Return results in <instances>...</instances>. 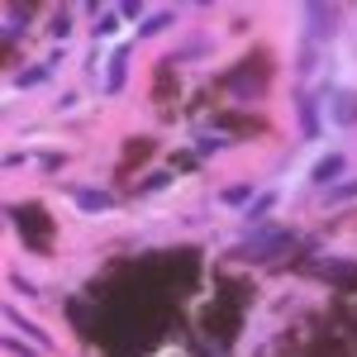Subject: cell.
I'll return each mask as SVG.
<instances>
[{
    "instance_id": "15",
    "label": "cell",
    "mask_w": 357,
    "mask_h": 357,
    "mask_svg": "<svg viewBox=\"0 0 357 357\" xmlns=\"http://www.w3.org/2000/svg\"><path fill=\"white\" fill-rule=\"evenodd\" d=\"M172 20H176L172 10H158V15H148V20L138 24V38H158L162 29H172Z\"/></svg>"
},
{
    "instance_id": "7",
    "label": "cell",
    "mask_w": 357,
    "mask_h": 357,
    "mask_svg": "<svg viewBox=\"0 0 357 357\" xmlns=\"http://www.w3.org/2000/svg\"><path fill=\"white\" fill-rule=\"evenodd\" d=\"M343 172H348V158H343V153H324V158L314 162V172H310V176H314V186H333Z\"/></svg>"
},
{
    "instance_id": "25",
    "label": "cell",
    "mask_w": 357,
    "mask_h": 357,
    "mask_svg": "<svg viewBox=\"0 0 357 357\" xmlns=\"http://www.w3.org/2000/svg\"><path fill=\"white\" fill-rule=\"evenodd\" d=\"M10 286H15V291H20V296H38V286H33V281H29V276H10Z\"/></svg>"
},
{
    "instance_id": "18",
    "label": "cell",
    "mask_w": 357,
    "mask_h": 357,
    "mask_svg": "<svg viewBox=\"0 0 357 357\" xmlns=\"http://www.w3.org/2000/svg\"><path fill=\"white\" fill-rule=\"evenodd\" d=\"M5 357H43L38 343H24V338H15V333H5Z\"/></svg>"
},
{
    "instance_id": "6",
    "label": "cell",
    "mask_w": 357,
    "mask_h": 357,
    "mask_svg": "<svg viewBox=\"0 0 357 357\" xmlns=\"http://www.w3.org/2000/svg\"><path fill=\"white\" fill-rule=\"evenodd\" d=\"M310 272L319 281H333V286H357V262H314Z\"/></svg>"
},
{
    "instance_id": "12",
    "label": "cell",
    "mask_w": 357,
    "mask_h": 357,
    "mask_svg": "<svg viewBox=\"0 0 357 357\" xmlns=\"http://www.w3.org/2000/svg\"><path fill=\"white\" fill-rule=\"evenodd\" d=\"M29 5H5V48H15V38L29 29Z\"/></svg>"
},
{
    "instance_id": "27",
    "label": "cell",
    "mask_w": 357,
    "mask_h": 357,
    "mask_svg": "<svg viewBox=\"0 0 357 357\" xmlns=\"http://www.w3.org/2000/svg\"><path fill=\"white\" fill-rule=\"evenodd\" d=\"M114 29H119V15H105V20L96 24V33H114Z\"/></svg>"
},
{
    "instance_id": "20",
    "label": "cell",
    "mask_w": 357,
    "mask_h": 357,
    "mask_svg": "<svg viewBox=\"0 0 357 357\" xmlns=\"http://www.w3.org/2000/svg\"><path fill=\"white\" fill-rule=\"evenodd\" d=\"M343 200H357V181H338V186L324 195V205H343Z\"/></svg>"
},
{
    "instance_id": "8",
    "label": "cell",
    "mask_w": 357,
    "mask_h": 357,
    "mask_svg": "<svg viewBox=\"0 0 357 357\" xmlns=\"http://www.w3.org/2000/svg\"><path fill=\"white\" fill-rule=\"evenodd\" d=\"M5 319H10L15 329L24 333V338H33V343H38L43 353H53V333H43V329H38V324H33V319H24V314H20L15 305H5Z\"/></svg>"
},
{
    "instance_id": "24",
    "label": "cell",
    "mask_w": 357,
    "mask_h": 357,
    "mask_svg": "<svg viewBox=\"0 0 357 357\" xmlns=\"http://www.w3.org/2000/svg\"><path fill=\"white\" fill-rule=\"evenodd\" d=\"M38 162L43 172H57V167H67V153H38Z\"/></svg>"
},
{
    "instance_id": "11",
    "label": "cell",
    "mask_w": 357,
    "mask_h": 357,
    "mask_svg": "<svg viewBox=\"0 0 357 357\" xmlns=\"http://www.w3.org/2000/svg\"><path fill=\"white\" fill-rule=\"evenodd\" d=\"M215 129H229V134H238V138H257L267 124H262V119H248V114H220Z\"/></svg>"
},
{
    "instance_id": "3",
    "label": "cell",
    "mask_w": 357,
    "mask_h": 357,
    "mask_svg": "<svg viewBox=\"0 0 357 357\" xmlns=\"http://www.w3.org/2000/svg\"><path fill=\"white\" fill-rule=\"evenodd\" d=\"M338 5H305V43L314 48L319 38H329L333 29H338Z\"/></svg>"
},
{
    "instance_id": "21",
    "label": "cell",
    "mask_w": 357,
    "mask_h": 357,
    "mask_svg": "<svg viewBox=\"0 0 357 357\" xmlns=\"http://www.w3.org/2000/svg\"><path fill=\"white\" fill-rule=\"evenodd\" d=\"M48 33H53L57 43H62V38L72 33V15H67V10H57V15H53V24H48Z\"/></svg>"
},
{
    "instance_id": "2",
    "label": "cell",
    "mask_w": 357,
    "mask_h": 357,
    "mask_svg": "<svg viewBox=\"0 0 357 357\" xmlns=\"http://www.w3.org/2000/svg\"><path fill=\"white\" fill-rule=\"evenodd\" d=\"M5 220L24 234V243L33 248V252H53V243H48V238H53V224H48L43 210H33V205H5Z\"/></svg>"
},
{
    "instance_id": "22",
    "label": "cell",
    "mask_w": 357,
    "mask_h": 357,
    "mask_svg": "<svg viewBox=\"0 0 357 357\" xmlns=\"http://www.w3.org/2000/svg\"><path fill=\"white\" fill-rule=\"evenodd\" d=\"M114 15L119 20H138V15H148V5L143 0H124V5H114Z\"/></svg>"
},
{
    "instance_id": "17",
    "label": "cell",
    "mask_w": 357,
    "mask_h": 357,
    "mask_svg": "<svg viewBox=\"0 0 357 357\" xmlns=\"http://www.w3.org/2000/svg\"><path fill=\"white\" fill-rule=\"evenodd\" d=\"M205 53H210V43H205V38H191L186 48H176V53L167 57L162 67H172V62H195V57H205Z\"/></svg>"
},
{
    "instance_id": "19",
    "label": "cell",
    "mask_w": 357,
    "mask_h": 357,
    "mask_svg": "<svg viewBox=\"0 0 357 357\" xmlns=\"http://www.w3.org/2000/svg\"><path fill=\"white\" fill-rule=\"evenodd\" d=\"M167 181H172V172H153V176H143L134 186V195H153V191H162Z\"/></svg>"
},
{
    "instance_id": "4",
    "label": "cell",
    "mask_w": 357,
    "mask_h": 357,
    "mask_svg": "<svg viewBox=\"0 0 357 357\" xmlns=\"http://www.w3.org/2000/svg\"><path fill=\"white\" fill-rule=\"evenodd\" d=\"M229 91H234L238 100H257V96L267 91V62L257 57L248 72H234V77H229Z\"/></svg>"
},
{
    "instance_id": "9",
    "label": "cell",
    "mask_w": 357,
    "mask_h": 357,
    "mask_svg": "<svg viewBox=\"0 0 357 357\" xmlns=\"http://www.w3.org/2000/svg\"><path fill=\"white\" fill-rule=\"evenodd\" d=\"M124 77H129V43L110 53V72H105V96H119V91H124Z\"/></svg>"
},
{
    "instance_id": "5",
    "label": "cell",
    "mask_w": 357,
    "mask_h": 357,
    "mask_svg": "<svg viewBox=\"0 0 357 357\" xmlns=\"http://www.w3.org/2000/svg\"><path fill=\"white\" fill-rule=\"evenodd\" d=\"M72 200L82 205L86 215H110V210H114V195L100 191V186H77V191H72Z\"/></svg>"
},
{
    "instance_id": "13",
    "label": "cell",
    "mask_w": 357,
    "mask_h": 357,
    "mask_svg": "<svg viewBox=\"0 0 357 357\" xmlns=\"http://www.w3.org/2000/svg\"><path fill=\"white\" fill-rule=\"evenodd\" d=\"M48 82H53V67H48V62L20 67V72H15V91H33V86H48Z\"/></svg>"
},
{
    "instance_id": "26",
    "label": "cell",
    "mask_w": 357,
    "mask_h": 357,
    "mask_svg": "<svg viewBox=\"0 0 357 357\" xmlns=\"http://www.w3.org/2000/svg\"><path fill=\"white\" fill-rule=\"evenodd\" d=\"M29 153H5V172H15V167H24Z\"/></svg>"
},
{
    "instance_id": "1",
    "label": "cell",
    "mask_w": 357,
    "mask_h": 357,
    "mask_svg": "<svg viewBox=\"0 0 357 357\" xmlns=\"http://www.w3.org/2000/svg\"><path fill=\"white\" fill-rule=\"evenodd\" d=\"M296 248V229L286 224H272V229H248L243 243L229 248V262H276Z\"/></svg>"
},
{
    "instance_id": "14",
    "label": "cell",
    "mask_w": 357,
    "mask_h": 357,
    "mask_svg": "<svg viewBox=\"0 0 357 357\" xmlns=\"http://www.w3.org/2000/svg\"><path fill=\"white\" fill-rule=\"evenodd\" d=\"M252 200H257V191H252L248 181H234V186H224V191H220V205H234V210H248Z\"/></svg>"
},
{
    "instance_id": "23",
    "label": "cell",
    "mask_w": 357,
    "mask_h": 357,
    "mask_svg": "<svg viewBox=\"0 0 357 357\" xmlns=\"http://www.w3.org/2000/svg\"><path fill=\"white\" fill-rule=\"evenodd\" d=\"M220 148H224V138H195V153H200V158H215Z\"/></svg>"
},
{
    "instance_id": "10",
    "label": "cell",
    "mask_w": 357,
    "mask_h": 357,
    "mask_svg": "<svg viewBox=\"0 0 357 357\" xmlns=\"http://www.w3.org/2000/svg\"><path fill=\"white\" fill-rule=\"evenodd\" d=\"M296 110H301V138H319V110H314V91H296Z\"/></svg>"
},
{
    "instance_id": "16",
    "label": "cell",
    "mask_w": 357,
    "mask_h": 357,
    "mask_svg": "<svg viewBox=\"0 0 357 357\" xmlns=\"http://www.w3.org/2000/svg\"><path fill=\"white\" fill-rule=\"evenodd\" d=\"M272 205H276V191H257V200H252V205H248V210H243V224H248V229H252V224L262 220V215H267Z\"/></svg>"
}]
</instances>
